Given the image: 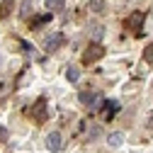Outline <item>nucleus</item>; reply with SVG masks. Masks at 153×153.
<instances>
[{
    "label": "nucleus",
    "instance_id": "obj_10",
    "mask_svg": "<svg viewBox=\"0 0 153 153\" xmlns=\"http://www.w3.org/2000/svg\"><path fill=\"white\" fill-rule=\"evenodd\" d=\"M122 141H124V134H122V131H114V134H109V139H107V143H109L112 148L122 146Z\"/></svg>",
    "mask_w": 153,
    "mask_h": 153
},
{
    "label": "nucleus",
    "instance_id": "obj_9",
    "mask_svg": "<svg viewBox=\"0 0 153 153\" xmlns=\"http://www.w3.org/2000/svg\"><path fill=\"white\" fill-rule=\"evenodd\" d=\"M78 100H80L83 105L92 107V105H95V100H100V97H97V95H95V92H80V95H78Z\"/></svg>",
    "mask_w": 153,
    "mask_h": 153
},
{
    "label": "nucleus",
    "instance_id": "obj_13",
    "mask_svg": "<svg viewBox=\"0 0 153 153\" xmlns=\"http://www.w3.org/2000/svg\"><path fill=\"white\" fill-rule=\"evenodd\" d=\"M90 10L92 12H102L105 10V0H90Z\"/></svg>",
    "mask_w": 153,
    "mask_h": 153
},
{
    "label": "nucleus",
    "instance_id": "obj_11",
    "mask_svg": "<svg viewBox=\"0 0 153 153\" xmlns=\"http://www.w3.org/2000/svg\"><path fill=\"white\" fill-rule=\"evenodd\" d=\"M66 78H68V83H78V78H80V71L75 68V66H71V68L66 71Z\"/></svg>",
    "mask_w": 153,
    "mask_h": 153
},
{
    "label": "nucleus",
    "instance_id": "obj_12",
    "mask_svg": "<svg viewBox=\"0 0 153 153\" xmlns=\"http://www.w3.org/2000/svg\"><path fill=\"white\" fill-rule=\"evenodd\" d=\"M46 7H49V12H61L63 10V0H46Z\"/></svg>",
    "mask_w": 153,
    "mask_h": 153
},
{
    "label": "nucleus",
    "instance_id": "obj_6",
    "mask_svg": "<svg viewBox=\"0 0 153 153\" xmlns=\"http://www.w3.org/2000/svg\"><path fill=\"white\" fill-rule=\"evenodd\" d=\"M117 112H119V102H117V100H109V102L105 105V119L109 122V119H112Z\"/></svg>",
    "mask_w": 153,
    "mask_h": 153
},
{
    "label": "nucleus",
    "instance_id": "obj_4",
    "mask_svg": "<svg viewBox=\"0 0 153 153\" xmlns=\"http://www.w3.org/2000/svg\"><path fill=\"white\" fill-rule=\"evenodd\" d=\"M61 146H63V143H61V134H59V131H51L49 136H46V148H49L51 153H59Z\"/></svg>",
    "mask_w": 153,
    "mask_h": 153
},
{
    "label": "nucleus",
    "instance_id": "obj_8",
    "mask_svg": "<svg viewBox=\"0 0 153 153\" xmlns=\"http://www.w3.org/2000/svg\"><path fill=\"white\" fill-rule=\"evenodd\" d=\"M12 5H15V0H3V3H0V20L10 17V12H12Z\"/></svg>",
    "mask_w": 153,
    "mask_h": 153
},
{
    "label": "nucleus",
    "instance_id": "obj_7",
    "mask_svg": "<svg viewBox=\"0 0 153 153\" xmlns=\"http://www.w3.org/2000/svg\"><path fill=\"white\" fill-rule=\"evenodd\" d=\"M51 20V12H44V15H36V17H32V22H29V27H34V29H39L42 25H46Z\"/></svg>",
    "mask_w": 153,
    "mask_h": 153
},
{
    "label": "nucleus",
    "instance_id": "obj_5",
    "mask_svg": "<svg viewBox=\"0 0 153 153\" xmlns=\"http://www.w3.org/2000/svg\"><path fill=\"white\" fill-rule=\"evenodd\" d=\"M63 42H66V39H63V34H51L49 39H46V51H59Z\"/></svg>",
    "mask_w": 153,
    "mask_h": 153
},
{
    "label": "nucleus",
    "instance_id": "obj_14",
    "mask_svg": "<svg viewBox=\"0 0 153 153\" xmlns=\"http://www.w3.org/2000/svg\"><path fill=\"white\" fill-rule=\"evenodd\" d=\"M143 61H146V63L153 61V44H148V46L143 49Z\"/></svg>",
    "mask_w": 153,
    "mask_h": 153
},
{
    "label": "nucleus",
    "instance_id": "obj_15",
    "mask_svg": "<svg viewBox=\"0 0 153 153\" xmlns=\"http://www.w3.org/2000/svg\"><path fill=\"white\" fill-rule=\"evenodd\" d=\"M29 5H32V0H25V5H22V10H20V15H22V17H27V15H29Z\"/></svg>",
    "mask_w": 153,
    "mask_h": 153
},
{
    "label": "nucleus",
    "instance_id": "obj_3",
    "mask_svg": "<svg viewBox=\"0 0 153 153\" xmlns=\"http://www.w3.org/2000/svg\"><path fill=\"white\" fill-rule=\"evenodd\" d=\"M146 22V15L143 12H131L129 20H126V27L134 32V34H141V25Z\"/></svg>",
    "mask_w": 153,
    "mask_h": 153
},
{
    "label": "nucleus",
    "instance_id": "obj_1",
    "mask_svg": "<svg viewBox=\"0 0 153 153\" xmlns=\"http://www.w3.org/2000/svg\"><path fill=\"white\" fill-rule=\"evenodd\" d=\"M29 114H32V119H34L36 124H44V122L49 119V107H46V100H44V97H42V100H36V102L32 105Z\"/></svg>",
    "mask_w": 153,
    "mask_h": 153
},
{
    "label": "nucleus",
    "instance_id": "obj_2",
    "mask_svg": "<svg viewBox=\"0 0 153 153\" xmlns=\"http://www.w3.org/2000/svg\"><path fill=\"white\" fill-rule=\"evenodd\" d=\"M107 53V49L102 46V44H90L88 49H85V53H83V63H95V61H100L102 56Z\"/></svg>",
    "mask_w": 153,
    "mask_h": 153
}]
</instances>
